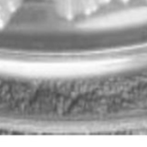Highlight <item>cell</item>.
<instances>
[{"mask_svg": "<svg viewBox=\"0 0 147 147\" xmlns=\"http://www.w3.org/2000/svg\"><path fill=\"white\" fill-rule=\"evenodd\" d=\"M57 14L65 20H74L79 14L77 0H55Z\"/></svg>", "mask_w": 147, "mask_h": 147, "instance_id": "cell-1", "label": "cell"}, {"mask_svg": "<svg viewBox=\"0 0 147 147\" xmlns=\"http://www.w3.org/2000/svg\"><path fill=\"white\" fill-rule=\"evenodd\" d=\"M78 1V12L82 15H92L98 11L101 4L98 0H77Z\"/></svg>", "mask_w": 147, "mask_h": 147, "instance_id": "cell-2", "label": "cell"}, {"mask_svg": "<svg viewBox=\"0 0 147 147\" xmlns=\"http://www.w3.org/2000/svg\"><path fill=\"white\" fill-rule=\"evenodd\" d=\"M23 0H0V5L12 14L16 12L22 5Z\"/></svg>", "mask_w": 147, "mask_h": 147, "instance_id": "cell-3", "label": "cell"}, {"mask_svg": "<svg viewBox=\"0 0 147 147\" xmlns=\"http://www.w3.org/2000/svg\"><path fill=\"white\" fill-rule=\"evenodd\" d=\"M11 19V13L0 5V30H3Z\"/></svg>", "mask_w": 147, "mask_h": 147, "instance_id": "cell-4", "label": "cell"}, {"mask_svg": "<svg viewBox=\"0 0 147 147\" xmlns=\"http://www.w3.org/2000/svg\"><path fill=\"white\" fill-rule=\"evenodd\" d=\"M98 1L101 5H106V4H109L112 0H98Z\"/></svg>", "mask_w": 147, "mask_h": 147, "instance_id": "cell-5", "label": "cell"}, {"mask_svg": "<svg viewBox=\"0 0 147 147\" xmlns=\"http://www.w3.org/2000/svg\"><path fill=\"white\" fill-rule=\"evenodd\" d=\"M118 1H120V2H124V3H126V2H128V1H130V0H118Z\"/></svg>", "mask_w": 147, "mask_h": 147, "instance_id": "cell-6", "label": "cell"}, {"mask_svg": "<svg viewBox=\"0 0 147 147\" xmlns=\"http://www.w3.org/2000/svg\"><path fill=\"white\" fill-rule=\"evenodd\" d=\"M145 1H146V2H147V0H145Z\"/></svg>", "mask_w": 147, "mask_h": 147, "instance_id": "cell-7", "label": "cell"}]
</instances>
